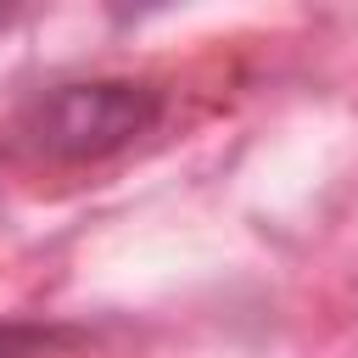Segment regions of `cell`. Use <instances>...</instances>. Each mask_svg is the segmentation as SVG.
I'll return each mask as SVG.
<instances>
[{
    "mask_svg": "<svg viewBox=\"0 0 358 358\" xmlns=\"http://www.w3.org/2000/svg\"><path fill=\"white\" fill-rule=\"evenodd\" d=\"M0 358H50V336H34V330H0Z\"/></svg>",
    "mask_w": 358,
    "mask_h": 358,
    "instance_id": "2",
    "label": "cell"
},
{
    "mask_svg": "<svg viewBox=\"0 0 358 358\" xmlns=\"http://www.w3.org/2000/svg\"><path fill=\"white\" fill-rule=\"evenodd\" d=\"M0 22H6V11H0Z\"/></svg>",
    "mask_w": 358,
    "mask_h": 358,
    "instance_id": "3",
    "label": "cell"
},
{
    "mask_svg": "<svg viewBox=\"0 0 358 358\" xmlns=\"http://www.w3.org/2000/svg\"><path fill=\"white\" fill-rule=\"evenodd\" d=\"M157 117H162V95L151 84L95 78V84L45 90L28 106L22 134H28L34 151H45L56 162H95V157H112L129 140H140Z\"/></svg>",
    "mask_w": 358,
    "mask_h": 358,
    "instance_id": "1",
    "label": "cell"
}]
</instances>
